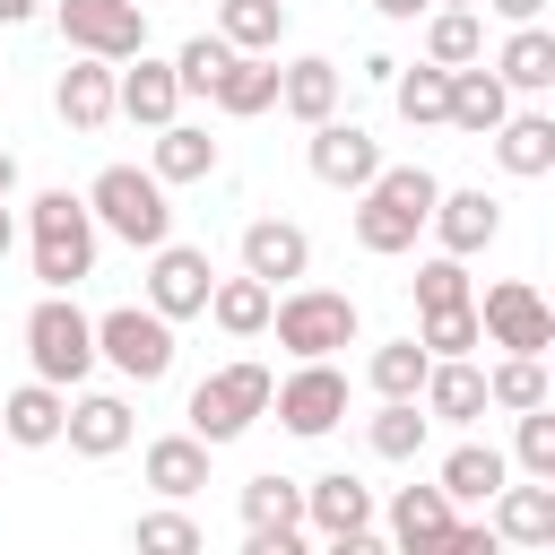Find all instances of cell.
Segmentation results:
<instances>
[{"label": "cell", "mask_w": 555, "mask_h": 555, "mask_svg": "<svg viewBox=\"0 0 555 555\" xmlns=\"http://www.w3.org/2000/svg\"><path fill=\"white\" fill-rule=\"evenodd\" d=\"M434 173L425 165H382L373 182H364V208H356V243L373 251V260H390V251H408L416 234H425V217H434Z\"/></svg>", "instance_id": "1"}, {"label": "cell", "mask_w": 555, "mask_h": 555, "mask_svg": "<svg viewBox=\"0 0 555 555\" xmlns=\"http://www.w3.org/2000/svg\"><path fill=\"white\" fill-rule=\"evenodd\" d=\"M87 217H95V225H113L130 251H156V243L173 234L165 182H156V173H139V165H104V173H95V191H87Z\"/></svg>", "instance_id": "2"}, {"label": "cell", "mask_w": 555, "mask_h": 555, "mask_svg": "<svg viewBox=\"0 0 555 555\" xmlns=\"http://www.w3.org/2000/svg\"><path fill=\"white\" fill-rule=\"evenodd\" d=\"M26 225H35V278L43 286H78L95 269V217L78 191H43Z\"/></svg>", "instance_id": "3"}, {"label": "cell", "mask_w": 555, "mask_h": 555, "mask_svg": "<svg viewBox=\"0 0 555 555\" xmlns=\"http://www.w3.org/2000/svg\"><path fill=\"white\" fill-rule=\"evenodd\" d=\"M26 356H35V373L43 382H87V364H95V321L69 304V286H43V304L26 312Z\"/></svg>", "instance_id": "4"}, {"label": "cell", "mask_w": 555, "mask_h": 555, "mask_svg": "<svg viewBox=\"0 0 555 555\" xmlns=\"http://www.w3.org/2000/svg\"><path fill=\"white\" fill-rule=\"evenodd\" d=\"M95 356L113 364V373H130V382H165L173 373V321L147 304H113L104 321H95Z\"/></svg>", "instance_id": "5"}, {"label": "cell", "mask_w": 555, "mask_h": 555, "mask_svg": "<svg viewBox=\"0 0 555 555\" xmlns=\"http://www.w3.org/2000/svg\"><path fill=\"white\" fill-rule=\"evenodd\" d=\"M251 416H269V364H225L191 390V434L217 451L234 434H251Z\"/></svg>", "instance_id": "6"}, {"label": "cell", "mask_w": 555, "mask_h": 555, "mask_svg": "<svg viewBox=\"0 0 555 555\" xmlns=\"http://www.w3.org/2000/svg\"><path fill=\"white\" fill-rule=\"evenodd\" d=\"M269 330H278L286 356H330V347L356 338V295H338V286H295L286 304H269Z\"/></svg>", "instance_id": "7"}, {"label": "cell", "mask_w": 555, "mask_h": 555, "mask_svg": "<svg viewBox=\"0 0 555 555\" xmlns=\"http://www.w3.org/2000/svg\"><path fill=\"white\" fill-rule=\"evenodd\" d=\"M269 408L286 416V434H304V442H321L338 416H347V373L330 364V356H304L286 382H269Z\"/></svg>", "instance_id": "8"}, {"label": "cell", "mask_w": 555, "mask_h": 555, "mask_svg": "<svg viewBox=\"0 0 555 555\" xmlns=\"http://www.w3.org/2000/svg\"><path fill=\"white\" fill-rule=\"evenodd\" d=\"M304 520H312L338 555H373V486H356L347 468H330V477L304 486Z\"/></svg>", "instance_id": "9"}, {"label": "cell", "mask_w": 555, "mask_h": 555, "mask_svg": "<svg viewBox=\"0 0 555 555\" xmlns=\"http://www.w3.org/2000/svg\"><path fill=\"white\" fill-rule=\"evenodd\" d=\"M477 330H486L494 347H512V356H546V347H555V312H546V295H538V286H520V278L486 286Z\"/></svg>", "instance_id": "10"}, {"label": "cell", "mask_w": 555, "mask_h": 555, "mask_svg": "<svg viewBox=\"0 0 555 555\" xmlns=\"http://www.w3.org/2000/svg\"><path fill=\"white\" fill-rule=\"evenodd\" d=\"M61 35H69L78 52H95V61H130V52H147V17H139V0H61Z\"/></svg>", "instance_id": "11"}, {"label": "cell", "mask_w": 555, "mask_h": 555, "mask_svg": "<svg viewBox=\"0 0 555 555\" xmlns=\"http://www.w3.org/2000/svg\"><path fill=\"white\" fill-rule=\"evenodd\" d=\"M208 286H217V269H208V251H191V243H156V269H147V304L165 312V321H191V312H208Z\"/></svg>", "instance_id": "12"}, {"label": "cell", "mask_w": 555, "mask_h": 555, "mask_svg": "<svg viewBox=\"0 0 555 555\" xmlns=\"http://www.w3.org/2000/svg\"><path fill=\"white\" fill-rule=\"evenodd\" d=\"M312 173L330 191H364L382 173V139L364 121H312Z\"/></svg>", "instance_id": "13"}, {"label": "cell", "mask_w": 555, "mask_h": 555, "mask_svg": "<svg viewBox=\"0 0 555 555\" xmlns=\"http://www.w3.org/2000/svg\"><path fill=\"white\" fill-rule=\"evenodd\" d=\"M243 269H251L260 286L304 278V269H312V234H304L295 217H251V225H243Z\"/></svg>", "instance_id": "14"}, {"label": "cell", "mask_w": 555, "mask_h": 555, "mask_svg": "<svg viewBox=\"0 0 555 555\" xmlns=\"http://www.w3.org/2000/svg\"><path fill=\"white\" fill-rule=\"evenodd\" d=\"M173 104H182V78H173V61H147V52H130V69L113 78V113H130V121L165 130V121H173Z\"/></svg>", "instance_id": "15"}, {"label": "cell", "mask_w": 555, "mask_h": 555, "mask_svg": "<svg viewBox=\"0 0 555 555\" xmlns=\"http://www.w3.org/2000/svg\"><path fill=\"white\" fill-rule=\"evenodd\" d=\"M503 113H512V87H503L494 69L460 61V69H451V95H442V121H451V130H468V139H486Z\"/></svg>", "instance_id": "16"}, {"label": "cell", "mask_w": 555, "mask_h": 555, "mask_svg": "<svg viewBox=\"0 0 555 555\" xmlns=\"http://www.w3.org/2000/svg\"><path fill=\"white\" fill-rule=\"evenodd\" d=\"M434 234H442V251H486L494 234H503V208L486 199V191H434V217H425Z\"/></svg>", "instance_id": "17"}, {"label": "cell", "mask_w": 555, "mask_h": 555, "mask_svg": "<svg viewBox=\"0 0 555 555\" xmlns=\"http://www.w3.org/2000/svg\"><path fill=\"white\" fill-rule=\"evenodd\" d=\"M52 104H61V121H69V130H104V121H113V61L78 52V61L61 69Z\"/></svg>", "instance_id": "18"}, {"label": "cell", "mask_w": 555, "mask_h": 555, "mask_svg": "<svg viewBox=\"0 0 555 555\" xmlns=\"http://www.w3.org/2000/svg\"><path fill=\"white\" fill-rule=\"evenodd\" d=\"M416 399H425V408H434L442 425H477V416H486V373H477L468 356H434V364H425V390H416Z\"/></svg>", "instance_id": "19"}, {"label": "cell", "mask_w": 555, "mask_h": 555, "mask_svg": "<svg viewBox=\"0 0 555 555\" xmlns=\"http://www.w3.org/2000/svg\"><path fill=\"white\" fill-rule=\"evenodd\" d=\"M61 416H69V399H61V382H26V390H9L0 399V434L9 442H26V451H43V442H61Z\"/></svg>", "instance_id": "20"}, {"label": "cell", "mask_w": 555, "mask_h": 555, "mask_svg": "<svg viewBox=\"0 0 555 555\" xmlns=\"http://www.w3.org/2000/svg\"><path fill=\"white\" fill-rule=\"evenodd\" d=\"M494 538L546 546V538H555V477H538V486H494Z\"/></svg>", "instance_id": "21"}, {"label": "cell", "mask_w": 555, "mask_h": 555, "mask_svg": "<svg viewBox=\"0 0 555 555\" xmlns=\"http://www.w3.org/2000/svg\"><path fill=\"white\" fill-rule=\"evenodd\" d=\"M486 139H494L503 173H520V182H538V173L555 165V121H546V113H503Z\"/></svg>", "instance_id": "22"}, {"label": "cell", "mask_w": 555, "mask_h": 555, "mask_svg": "<svg viewBox=\"0 0 555 555\" xmlns=\"http://www.w3.org/2000/svg\"><path fill=\"white\" fill-rule=\"evenodd\" d=\"M208 95H217V113H234V121H243V113H269V104H278V61H269V52H234Z\"/></svg>", "instance_id": "23"}, {"label": "cell", "mask_w": 555, "mask_h": 555, "mask_svg": "<svg viewBox=\"0 0 555 555\" xmlns=\"http://www.w3.org/2000/svg\"><path fill=\"white\" fill-rule=\"evenodd\" d=\"M269 304H278V286H260L251 269L208 286V321H217L225 338H260V330H269Z\"/></svg>", "instance_id": "24"}, {"label": "cell", "mask_w": 555, "mask_h": 555, "mask_svg": "<svg viewBox=\"0 0 555 555\" xmlns=\"http://www.w3.org/2000/svg\"><path fill=\"white\" fill-rule=\"evenodd\" d=\"M61 434H69V451H87V460H113V451L130 442V408H121L113 390H95V399H78V408L61 416Z\"/></svg>", "instance_id": "25"}, {"label": "cell", "mask_w": 555, "mask_h": 555, "mask_svg": "<svg viewBox=\"0 0 555 555\" xmlns=\"http://www.w3.org/2000/svg\"><path fill=\"white\" fill-rule=\"evenodd\" d=\"M451 520H460V503L442 486H399V503H390V538L399 546H442Z\"/></svg>", "instance_id": "26"}, {"label": "cell", "mask_w": 555, "mask_h": 555, "mask_svg": "<svg viewBox=\"0 0 555 555\" xmlns=\"http://www.w3.org/2000/svg\"><path fill=\"white\" fill-rule=\"evenodd\" d=\"M147 486L173 494V503L199 494V486H208V442H199V434H165V442H147Z\"/></svg>", "instance_id": "27"}, {"label": "cell", "mask_w": 555, "mask_h": 555, "mask_svg": "<svg viewBox=\"0 0 555 555\" xmlns=\"http://www.w3.org/2000/svg\"><path fill=\"white\" fill-rule=\"evenodd\" d=\"M503 477H512V460H503L494 442H460V451L442 460V494H451V503H494Z\"/></svg>", "instance_id": "28"}, {"label": "cell", "mask_w": 555, "mask_h": 555, "mask_svg": "<svg viewBox=\"0 0 555 555\" xmlns=\"http://www.w3.org/2000/svg\"><path fill=\"white\" fill-rule=\"evenodd\" d=\"M278 104H286L295 121H330V113H338V61H295V69H278Z\"/></svg>", "instance_id": "29"}, {"label": "cell", "mask_w": 555, "mask_h": 555, "mask_svg": "<svg viewBox=\"0 0 555 555\" xmlns=\"http://www.w3.org/2000/svg\"><path fill=\"white\" fill-rule=\"evenodd\" d=\"M156 182H199V173H217V139L208 130H191V121H165L156 130V165H147Z\"/></svg>", "instance_id": "30"}, {"label": "cell", "mask_w": 555, "mask_h": 555, "mask_svg": "<svg viewBox=\"0 0 555 555\" xmlns=\"http://www.w3.org/2000/svg\"><path fill=\"white\" fill-rule=\"evenodd\" d=\"M217 35H225L234 52H278L286 0H217Z\"/></svg>", "instance_id": "31"}, {"label": "cell", "mask_w": 555, "mask_h": 555, "mask_svg": "<svg viewBox=\"0 0 555 555\" xmlns=\"http://www.w3.org/2000/svg\"><path fill=\"white\" fill-rule=\"evenodd\" d=\"M494 78H503V87H529V95H538V87H555V35H546V26L529 17V26H520V35L503 43Z\"/></svg>", "instance_id": "32"}, {"label": "cell", "mask_w": 555, "mask_h": 555, "mask_svg": "<svg viewBox=\"0 0 555 555\" xmlns=\"http://www.w3.org/2000/svg\"><path fill=\"white\" fill-rule=\"evenodd\" d=\"M243 529H269V538L304 529V486H286V477H251V486H243Z\"/></svg>", "instance_id": "33"}, {"label": "cell", "mask_w": 555, "mask_h": 555, "mask_svg": "<svg viewBox=\"0 0 555 555\" xmlns=\"http://www.w3.org/2000/svg\"><path fill=\"white\" fill-rule=\"evenodd\" d=\"M477 52H486V26H477V9H434V26H425V61L460 69V61H477Z\"/></svg>", "instance_id": "34"}, {"label": "cell", "mask_w": 555, "mask_h": 555, "mask_svg": "<svg viewBox=\"0 0 555 555\" xmlns=\"http://www.w3.org/2000/svg\"><path fill=\"white\" fill-rule=\"evenodd\" d=\"M425 364H434V356H425L416 338H390V347H373V390H382V399H416V390H425Z\"/></svg>", "instance_id": "35"}, {"label": "cell", "mask_w": 555, "mask_h": 555, "mask_svg": "<svg viewBox=\"0 0 555 555\" xmlns=\"http://www.w3.org/2000/svg\"><path fill=\"white\" fill-rule=\"evenodd\" d=\"M390 87H399V113L425 130V121H442V95H451V69L442 61H425V69H390Z\"/></svg>", "instance_id": "36"}, {"label": "cell", "mask_w": 555, "mask_h": 555, "mask_svg": "<svg viewBox=\"0 0 555 555\" xmlns=\"http://www.w3.org/2000/svg\"><path fill=\"white\" fill-rule=\"evenodd\" d=\"M538 399H546V364L538 356H503L486 373V408H538Z\"/></svg>", "instance_id": "37"}, {"label": "cell", "mask_w": 555, "mask_h": 555, "mask_svg": "<svg viewBox=\"0 0 555 555\" xmlns=\"http://www.w3.org/2000/svg\"><path fill=\"white\" fill-rule=\"evenodd\" d=\"M373 451H382V460H416V451H425V416H416V399H382V416H373Z\"/></svg>", "instance_id": "38"}, {"label": "cell", "mask_w": 555, "mask_h": 555, "mask_svg": "<svg viewBox=\"0 0 555 555\" xmlns=\"http://www.w3.org/2000/svg\"><path fill=\"white\" fill-rule=\"evenodd\" d=\"M225 61H234V43H225V35H191V43L173 52V78H182V95H208Z\"/></svg>", "instance_id": "39"}, {"label": "cell", "mask_w": 555, "mask_h": 555, "mask_svg": "<svg viewBox=\"0 0 555 555\" xmlns=\"http://www.w3.org/2000/svg\"><path fill=\"white\" fill-rule=\"evenodd\" d=\"M451 304H468V260L460 251H442V260L416 269V312H451Z\"/></svg>", "instance_id": "40"}, {"label": "cell", "mask_w": 555, "mask_h": 555, "mask_svg": "<svg viewBox=\"0 0 555 555\" xmlns=\"http://www.w3.org/2000/svg\"><path fill=\"white\" fill-rule=\"evenodd\" d=\"M486 330H477V304H451V312H425V330H416V347L425 356H468Z\"/></svg>", "instance_id": "41"}, {"label": "cell", "mask_w": 555, "mask_h": 555, "mask_svg": "<svg viewBox=\"0 0 555 555\" xmlns=\"http://www.w3.org/2000/svg\"><path fill=\"white\" fill-rule=\"evenodd\" d=\"M512 460H520L529 477H555V416H546V399L520 408V442H512Z\"/></svg>", "instance_id": "42"}, {"label": "cell", "mask_w": 555, "mask_h": 555, "mask_svg": "<svg viewBox=\"0 0 555 555\" xmlns=\"http://www.w3.org/2000/svg\"><path fill=\"white\" fill-rule=\"evenodd\" d=\"M139 546H147V555H191L199 529H191L182 512H147V520H139Z\"/></svg>", "instance_id": "43"}, {"label": "cell", "mask_w": 555, "mask_h": 555, "mask_svg": "<svg viewBox=\"0 0 555 555\" xmlns=\"http://www.w3.org/2000/svg\"><path fill=\"white\" fill-rule=\"evenodd\" d=\"M243 555H304V529H286V538H269V529H243Z\"/></svg>", "instance_id": "44"}, {"label": "cell", "mask_w": 555, "mask_h": 555, "mask_svg": "<svg viewBox=\"0 0 555 555\" xmlns=\"http://www.w3.org/2000/svg\"><path fill=\"white\" fill-rule=\"evenodd\" d=\"M486 9H494V17H512V26H529V17L546 9V0H486Z\"/></svg>", "instance_id": "45"}, {"label": "cell", "mask_w": 555, "mask_h": 555, "mask_svg": "<svg viewBox=\"0 0 555 555\" xmlns=\"http://www.w3.org/2000/svg\"><path fill=\"white\" fill-rule=\"evenodd\" d=\"M382 17H416V9H434V0H373Z\"/></svg>", "instance_id": "46"}, {"label": "cell", "mask_w": 555, "mask_h": 555, "mask_svg": "<svg viewBox=\"0 0 555 555\" xmlns=\"http://www.w3.org/2000/svg\"><path fill=\"white\" fill-rule=\"evenodd\" d=\"M43 0H0V26H17V17H35Z\"/></svg>", "instance_id": "47"}, {"label": "cell", "mask_w": 555, "mask_h": 555, "mask_svg": "<svg viewBox=\"0 0 555 555\" xmlns=\"http://www.w3.org/2000/svg\"><path fill=\"white\" fill-rule=\"evenodd\" d=\"M9 191H17V156L0 147V199H9Z\"/></svg>", "instance_id": "48"}, {"label": "cell", "mask_w": 555, "mask_h": 555, "mask_svg": "<svg viewBox=\"0 0 555 555\" xmlns=\"http://www.w3.org/2000/svg\"><path fill=\"white\" fill-rule=\"evenodd\" d=\"M9 243H17V225H9V208H0V260H9Z\"/></svg>", "instance_id": "49"}, {"label": "cell", "mask_w": 555, "mask_h": 555, "mask_svg": "<svg viewBox=\"0 0 555 555\" xmlns=\"http://www.w3.org/2000/svg\"><path fill=\"white\" fill-rule=\"evenodd\" d=\"M442 9H477V0H442Z\"/></svg>", "instance_id": "50"}]
</instances>
